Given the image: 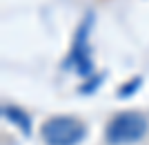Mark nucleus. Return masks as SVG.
<instances>
[{
    "instance_id": "obj_2",
    "label": "nucleus",
    "mask_w": 149,
    "mask_h": 145,
    "mask_svg": "<svg viewBox=\"0 0 149 145\" xmlns=\"http://www.w3.org/2000/svg\"><path fill=\"white\" fill-rule=\"evenodd\" d=\"M87 136V127L76 116H49L40 127V139L45 145H78Z\"/></svg>"
},
{
    "instance_id": "obj_4",
    "label": "nucleus",
    "mask_w": 149,
    "mask_h": 145,
    "mask_svg": "<svg viewBox=\"0 0 149 145\" xmlns=\"http://www.w3.org/2000/svg\"><path fill=\"white\" fill-rule=\"evenodd\" d=\"M2 116H5L9 123H13L22 134H27V136L31 134V118L22 107H18V105H5V107H2Z\"/></svg>"
},
{
    "instance_id": "obj_3",
    "label": "nucleus",
    "mask_w": 149,
    "mask_h": 145,
    "mask_svg": "<svg viewBox=\"0 0 149 145\" xmlns=\"http://www.w3.org/2000/svg\"><path fill=\"white\" fill-rule=\"evenodd\" d=\"M93 25V11H87L85 18L76 29L74 43L69 49V56L65 60V67H74L78 76L82 78H91L93 76V60H91V47H89V32Z\"/></svg>"
},
{
    "instance_id": "obj_6",
    "label": "nucleus",
    "mask_w": 149,
    "mask_h": 145,
    "mask_svg": "<svg viewBox=\"0 0 149 145\" xmlns=\"http://www.w3.org/2000/svg\"><path fill=\"white\" fill-rule=\"evenodd\" d=\"M102 81H105V74H93L91 78H87V83H82V85H80L78 92H82V94H91L96 87L102 85Z\"/></svg>"
},
{
    "instance_id": "obj_1",
    "label": "nucleus",
    "mask_w": 149,
    "mask_h": 145,
    "mask_svg": "<svg viewBox=\"0 0 149 145\" xmlns=\"http://www.w3.org/2000/svg\"><path fill=\"white\" fill-rule=\"evenodd\" d=\"M149 130V120L143 112L129 109V112H120L109 118L105 127V141L109 145H129L138 143Z\"/></svg>"
},
{
    "instance_id": "obj_5",
    "label": "nucleus",
    "mask_w": 149,
    "mask_h": 145,
    "mask_svg": "<svg viewBox=\"0 0 149 145\" xmlns=\"http://www.w3.org/2000/svg\"><path fill=\"white\" fill-rule=\"evenodd\" d=\"M140 85H143V78L140 76H131L127 83H123L118 87V98H129V96H134L140 89Z\"/></svg>"
}]
</instances>
